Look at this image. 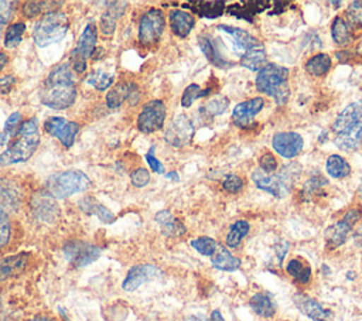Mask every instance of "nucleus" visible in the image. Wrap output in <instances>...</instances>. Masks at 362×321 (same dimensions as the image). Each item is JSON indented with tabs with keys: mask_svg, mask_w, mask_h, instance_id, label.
Masks as SVG:
<instances>
[{
	"mask_svg": "<svg viewBox=\"0 0 362 321\" xmlns=\"http://www.w3.org/2000/svg\"><path fill=\"white\" fill-rule=\"evenodd\" d=\"M361 218H362V209L361 208H352V209H349L345 215H344V221H346L348 223H351L352 226L356 223V222H359L361 221Z\"/></svg>",
	"mask_w": 362,
	"mask_h": 321,
	"instance_id": "obj_54",
	"label": "nucleus"
},
{
	"mask_svg": "<svg viewBox=\"0 0 362 321\" xmlns=\"http://www.w3.org/2000/svg\"><path fill=\"white\" fill-rule=\"evenodd\" d=\"M76 98V86L68 64L62 62L54 66L47 75L41 91V103L57 110L68 109Z\"/></svg>",
	"mask_w": 362,
	"mask_h": 321,
	"instance_id": "obj_1",
	"label": "nucleus"
},
{
	"mask_svg": "<svg viewBox=\"0 0 362 321\" xmlns=\"http://www.w3.org/2000/svg\"><path fill=\"white\" fill-rule=\"evenodd\" d=\"M130 180H132V184H133L134 187L141 188V187H144V185L148 184V181H150V173H148L146 168H141V167H140V168H137V170H134V171L132 173Z\"/></svg>",
	"mask_w": 362,
	"mask_h": 321,
	"instance_id": "obj_50",
	"label": "nucleus"
},
{
	"mask_svg": "<svg viewBox=\"0 0 362 321\" xmlns=\"http://www.w3.org/2000/svg\"><path fill=\"white\" fill-rule=\"evenodd\" d=\"M168 18H170L171 31L181 38L187 37L195 24L194 16L182 10H171L168 14Z\"/></svg>",
	"mask_w": 362,
	"mask_h": 321,
	"instance_id": "obj_23",
	"label": "nucleus"
},
{
	"mask_svg": "<svg viewBox=\"0 0 362 321\" xmlns=\"http://www.w3.org/2000/svg\"><path fill=\"white\" fill-rule=\"evenodd\" d=\"M154 146L153 147H150V150L147 151V154H146V161H147V164L150 165V168L154 171V173H157V174H164V165L161 164V161H158L157 158H156V156H154Z\"/></svg>",
	"mask_w": 362,
	"mask_h": 321,
	"instance_id": "obj_52",
	"label": "nucleus"
},
{
	"mask_svg": "<svg viewBox=\"0 0 362 321\" xmlns=\"http://www.w3.org/2000/svg\"><path fill=\"white\" fill-rule=\"evenodd\" d=\"M40 144L38 122L31 117L20 124L11 144L0 154V165L7 167L11 164L27 161Z\"/></svg>",
	"mask_w": 362,
	"mask_h": 321,
	"instance_id": "obj_2",
	"label": "nucleus"
},
{
	"mask_svg": "<svg viewBox=\"0 0 362 321\" xmlns=\"http://www.w3.org/2000/svg\"><path fill=\"white\" fill-rule=\"evenodd\" d=\"M218 30L226 33L230 37L232 49L239 57H242L250 48L262 44L257 38H255L253 35H250L247 31H245L242 28H236V27H230V25L222 24V25H218Z\"/></svg>",
	"mask_w": 362,
	"mask_h": 321,
	"instance_id": "obj_16",
	"label": "nucleus"
},
{
	"mask_svg": "<svg viewBox=\"0 0 362 321\" xmlns=\"http://www.w3.org/2000/svg\"><path fill=\"white\" fill-rule=\"evenodd\" d=\"M27 321H57V320H54V318H51L48 315H34L33 318H30Z\"/></svg>",
	"mask_w": 362,
	"mask_h": 321,
	"instance_id": "obj_58",
	"label": "nucleus"
},
{
	"mask_svg": "<svg viewBox=\"0 0 362 321\" xmlns=\"http://www.w3.org/2000/svg\"><path fill=\"white\" fill-rule=\"evenodd\" d=\"M21 119H23V117H21V115H20L18 112H14V113H11V115L8 116V119H7L6 123H4L3 130L0 132V146L8 143V140H10L11 137H14L16 132L18 130V127H20V124H21Z\"/></svg>",
	"mask_w": 362,
	"mask_h": 321,
	"instance_id": "obj_41",
	"label": "nucleus"
},
{
	"mask_svg": "<svg viewBox=\"0 0 362 321\" xmlns=\"http://www.w3.org/2000/svg\"><path fill=\"white\" fill-rule=\"evenodd\" d=\"M156 221L161 226V230L167 236H180L185 232L184 225L175 219L171 212L168 211H160L156 214Z\"/></svg>",
	"mask_w": 362,
	"mask_h": 321,
	"instance_id": "obj_29",
	"label": "nucleus"
},
{
	"mask_svg": "<svg viewBox=\"0 0 362 321\" xmlns=\"http://www.w3.org/2000/svg\"><path fill=\"white\" fill-rule=\"evenodd\" d=\"M325 167H327L328 174L334 178H344V177L349 175V173H351V167H349L348 161L338 154L329 156L327 158Z\"/></svg>",
	"mask_w": 362,
	"mask_h": 321,
	"instance_id": "obj_35",
	"label": "nucleus"
},
{
	"mask_svg": "<svg viewBox=\"0 0 362 321\" xmlns=\"http://www.w3.org/2000/svg\"><path fill=\"white\" fill-rule=\"evenodd\" d=\"M191 246L201 255L204 256H212L218 247L216 242L212 239V238H208V236H199V238H195L191 240Z\"/></svg>",
	"mask_w": 362,
	"mask_h": 321,
	"instance_id": "obj_45",
	"label": "nucleus"
},
{
	"mask_svg": "<svg viewBox=\"0 0 362 321\" xmlns=\"http://www.w3.org/2000/svg\"><path fill=\"white\" fill-rule=\"evenodd\" d=\"M20 202V191L18 187L6 178H0V206L16 209Z\"/></svg>",
	"mask_w": 362,
	"mask_h": 321,
	"instance_id": "obj_27",
	"label": "nucleus"
},
{
	"mask_svg": "<svg viewBox=\"0 0 362 321\" xmlns=\"http://www.w3.org/2000/svg\"><path fill=\"white\" fill-rule=\"evenodd\" d=\"M266 6H267V3H264V1H247L243 6H238V4L229 6L228 11H229V14L235 16L236 18H242V20L245 18L247 21H252L255 14L264 10Z\"/></svg>",
	"mask_w": 362,
	"mask_h": 321,
	"instance_id": "obj_32",
	"label": "nucleus"
},
{
	"mask_svg": "<svg viewBox=\"0 0 362 321\" xmlns=\"http://www.w3.org/2000/svg\"><path fill=\"white\" fill-rule=\"evenodd\" d=\"M211 93V89H201V86L198 83H191L185 88L184 93H182V98H181V105L184 107H189L192 105V102L197 99V98H202V96H206Z\"/></svg>",
	"mask_w": 362,
	"mask_h": 321,
	"instance_id": "obj_44",
	"label": "nucleus"
},
{
	"mask_svg": "<svg viewBox=\"0 0 362 321\" xmlns=\"http://www.w3.org/2000/svg\"><path fill=\"white\" fill-rule=\"evenodd\" d=\"M16 83V78L13 75H4L0 78V92L8 93Z\"/></svg>",
	"mask_w": 362,
	"mask_h": 321,
	"instance_id": "obj_55",
	"label": "nucleus"
},
{
	"mask_svg": "<svg viewBox=\"0 0 362 321\" xmlns=\"http://www.w3.org/2000/svg\"><path fill=\"white\" fill-rule=\"evenodd\" d=\"M24 31H25V24L21 21L13 23L11 25H8V28L6 30V34H4V45L7 48L17 47L23 40Z\"/></svg>",
	"mask_w": 362,
	"mask_h": 321,
	"instance_id": "obj_43",
	"label": "nucleus"
},
{
	"mask_svg": "<svg viewBox=\"0 0 362 321\" xmlns=\"http://www.w3.org/2000/svg\"><path fill=\"white\" fill-rule=\"evenodd\" d=\"M113 81H115V76H113L112 74H107V72L102 71V69H95V71H92V72L88 75V78H86V82H88L90 86L96 88L98 91H105V89H107L109 86H112Z\"/></svg>",
	"mask_w": 362,
	"mask_h": 321,
	"instance_id": "obj_40",
	"label": "nucleus"
},
{
	"mask_svg": "<svg viewBox=\"0 0 362 321\" xmlns=\"http://www.w3.org/2000/svg\"><path fill=\"white\" fill-rule=\"evenodd\" d=\"M160 274H161V272L158 270V267H156L153 264H136L127 272V274L122 283V288L124 291H134L141 284L158 277Z\"/></svg>",
	"mask_w": 362,
	"mask_h": 321,
	"instance_id": "obj_14",
	"label": "nucleus"
},
{
	"mask_svg": "<svg viewBox=\"0 0 362 321\" xmlns=\"http://www.w3.org/2000/svg\"><path fill=\"white\" fill-rule=\"evenodd\" d=\"M300 171L301 168L297 163L287 164L279 174H267L260 168H256L252 173V180L257 188L281 198L290 191V187L293 185L294 178L300 174Z\"/></svg>",
	"mask_w": 362,
	"mask_h": 321,
	"instance_id": "obj_5",
	"label": "nucleus"
},
{
	"mask_svg": "<svg viewBox=\"0 0 362 321\" xmlns=\"http://www.w3.org/2000/svg\"><path fill=\"white\" fill-rule=\"evenodd\" d=\"M263 98H252L249 100L240 102L233 107L232 120L238 127L247 129L253 123V117L263 109Z\"/></svg>",
	"mask_w": 362,
	"mask_h": 321,
	"instance_id": "obj_15",
	"label": "nucleus"
},
{
	"mask_svg": "<svg viewBox=\"0 0 362 321\" xmlns=\"http://www.w3.org/2000/svg\"><path fill=\"white\" fill-rule=\"evenodd\" d=\"M222 185H223V188L228 191V192H238V191H240L242 189V187H243V180L239 177V175H236V174H229V175H226V178L223 180V182H222Z\"/></svg>",
	"mask_w": 362,
	"mask_h": 321,
	"instance_id": "obj_51",
	"label": "nucleus"
},
{
	"mask_svg": "<svg viewBox=\"0 0 362 321\" xmlns=\"http://www.w3.org/2000/svg\"><path fill=\"white\" fill-rule=\"evenodd\" d=\"M11 235V225L7 212L0 206V247L7 245Z\"/></svg>",
	"mask_w": 362,
	"mask_h": 321,
	"instance_id": "obj_47",
	"label": "nucleus"
},
{
	"mask_svg": "<svg viewBox=\"0 0 362 321\" xmlns=\"http://www.w3.org/2000/svg\"><path fill=\"white\" fill-rule=\"evenodd\" d=\"M293 301H294L296 307L304 315H307L308 318H311L314 321H324L329 315V311H327L317 300H314L305 294H301V293L294 294Z\"/></svg>",
	"mask_w": 362,
	"mask_h": 321,
	"instance_id": "obj_18",
	"label": "nucleus"
},
{
	"mask_svg": "<svg viewBox=\"0 0 362 321\" xmlns=\"http://www.w3.org/2000/svg\"><path fill=\"white\" fill-rule=\"evenodd\" d=\"M211 263L215 269L223 272H233L240 267V259L233 256L225 246H218L215 253L211 256Z\"/></svg>",
	"mask_w": 362,
	"mask_h": 321,
	"instance_id": "obj_26",
	"label": "nucleus"
},
{
	"mask_svg": "<svg viewBox=\"0 0 362 321\" xmlns=\"http://www.w3.org/2000/svg\"><path fill=\"white\" fill-rule=\"evenodd\" d=\"M83 212L89 215H96L102 222L105 223H112L115 221V215L110 209H107L105 205L93 201V198H83L79 204Z\"/></svg>",
	"mask_w": 362,
	"mask_h": 321,
	"instance_id": "obj_31",
	"label": "nucleus"
},
{
	"mask_svg": "<svg viewBox=\"0 0 362 321\" xmlns=\"http://www.w3.org/2000/svg\"><path fill=\"white\" fill-rule=\"evenodd\" d=\"M68 28L69 20L65 13L57 10L45 13L33 27L34 42L40 48H45L61 41L66 35Z\"/></svg>",
	"mask_w": 362,
	"mask_h": 321,
	"instance_id": "obj_4",
	"label": "nucleus"
},
{
	"mask_svg": "<svg viewBox=\"0 0 362 321\" xmlns=\"http://www.w3.org/2000/svg\"><path fill=\"white\" fill-rule=\"evenodd\" d=\"M286 272L294 277L298 283H308L311 279V267L304 264L301 260L298 259H291L288 260V263L286 264Z\"/></svg>",
	"mask_w": 362,
	"mask_h": 321,
	"instance_id": "obj_37",
	"label": "nucleus"
},
{
	"mask_svg": "<svg viewBox=\"0 0 362 321\" xmlns=\"http://www.w3.org/2000/svg\"><path fill=\"white\" fill-rule=\"evenodd\" d=\"M44 130L49 136L58 139L62 143V146L71 147L79 132V124L66 120L61 116H51L44 122Z\"/></svg>",
	"mask_w": 362,
	"mask_h": 321,
	"instance_id": "obj_11",
	"label": "nucleus"
},
{
	"mask_svg": "<svg viewBox=\"0 0 362 321\" xmlns=\"http://www.w3.org/2000/svg\"><path fill=\"white\" fill-rule=\"evenodd\" d=\"M165 120V105L160 99L147 102L137 116V129L141 133H153L163 127Z\"/></svg>",
	"mask_w": 362,
	"mask_h": 321,
	"instance_id": "obj_10",
	"label": "nucleus"
},
{
	"mask_svg": "<svg viewBox=\"0 0 362 321\" xmlns=\"http://www.w3.org/2000/svg\"><path fill=\"white\" fill-rule=\"evenodd\" d=\"M354 226L351 223H348L346 221L341 219L338 222H335L334 225L328 226L324 232V238H325V242L328 245L329 249H335L338 246H341L345 240H346V236L348 233L351 232Z\"/></svg>",
	"mask_w": 362,
	"mask_h": 321,
	"instance_id": "obj_25",
	"label": "nucleus"
},
{
	"mask_svg": "<svg viewBox=\"0 0 362 321\" xmlns=\"http://www.w3.org/2000/svg\"><path fill=\"white\" fill-rule=\"evenodd\" d=\"M272 146L284 158H293L303 150V137L296 132H280L272 139Z\"/></svg>",
	"mask_w": 362,
	"mask_h": 321,
	"instance_id": "obj_13",
	"label": "nucleus"
},
{
	"mask_svg": "<svg viewBox=\"0 0 362 321\" xmlns=\"http://www.w3.org/2000/svg\"><path fill=\"white\" fill-rule=\"evenodd\" d=\"M331 68V58L329 55L320 52L314 57H311L305 62V71L314 76H322L325 75Z\"/></svg>",
	"mask_w": 362,
	"mask_h": 321,
	"instance_id": "obj_34",
	"label": "nucleus"
},
{
	"mask_svg": "<svg viewBox=\"0 0 362 321\" xmlns=\"http://www.w3.org/2000/svg\"><path fill=\"white\" fill-rule=\"evenodd\" d=\"M7 61H8L7 55H6L4 52H1V51H0V71L4 68V65L7 64Z\"/></svg>",
	"mask_w": 362,
	"mask_h": 321,
	"instance_id": "obj_59",
	"label": "nucleus"
},
{
	"mask_svg": "<svg viewBox=\"0 0 362 321\" xmlns=\"http://www.w3.org/2000/svg\"><path fill=\"white\" fill-rule=\"evenodd\" d=\"M198 45H199L201 51L204 52V55L206 57V59L212 65H215L218 68H230L233 65V62L225 59V57L219 52L218 42H215V40H212L211 37L199 35L198 37Z\"/></svg>",
	"mask_w": 362,
	"mask_h": 321,
	"instance_id": "obj_21",
	"label": "nucleus"
},
{
	"mask_svg": "<svg viewBox=\"0 0 362 321\" xmlns=\"http://www.w3.org/2000/svg\"><path fill=\"white\" fill-rule=\"evenodd\" d=\"M362 141V120L339 132L334 139L335 146L342 151H354Z\"/></svg>",
	"mask_w": 362,
	"mask_h": 321,
	"instance_id": "obj_19",
	"label": "nucleus"
},
{
	"mask_svg": "<svg viewBox=\"0 0 362 321\" xmlns=\"http://www.w3.org/2000/svg\"><path fill=\"white\" fill-rule=\"evenodd\" d=\"M249 305L257 315L264 317V318H270L276 313V305H274L273 300L264 293L253 294L249 300Z\"/></svg>",
	"mask_w": 362,
	"mask_h": 321,
	"instance_id": "obj_30",
	"label": "nucleus"
},
{
	"mask_svg": "<svg viewBox=\"0 0 362 321\" xmlns=\"http://www.w3.org/2000/svg\"><path fill=\"white\" fill-rule=\"evenodd\" d=\"M16 4V1H0V21L6 24L10 20Z\"/></svg>",
	"mask_w": 362,
	"mask_h": 321,
	"instance_id": "obj_53",
	"label": "nucleus"
},
{
	"mask_svg": "<svg viewBox=\"0 0 362 321\" xmlns=\"http://www.w3.org/2000/svg\"><path fill=\"white\" fill-rule=\"evenodd\" d=\"M27 264H28L27 253H17V255H11L0 259V281L18 276L20 273H23Z\"/></svg>",
	"mask_w": 362,
	"mask_h": 321,
	"instance_id": "obj_20",
	"label": "nucleus"
},
{
	"mask_svg": "<svg viewBox=\"0 0 362 321\" xmlns=\"http://www.w3.org/2000/svg\"><path fill=\"white\" fill-rule=\"evenodd\" d=\"M259 168L267 174H273L277 170V160L272 153H264L259 158Z\"/></svg>",
	"mask_w": 362,
	"mask_h": 321,
	"instance_id": "obj_49",
	"label": "nucleus"
},
{
	"mask_svg": "<svg viewBox=\"0 0 362 321\" xmlns=\"http://www.w3.org/2000/svg\"><path fill=\"white\" fill-rule=\"evenodd\" d=\"M3 27H4V23H3V21H0V30H1Z\"/></svg>",
	"mask_w": 362,
	"mask_h": 321,
	"instance_id": "obj_63",
	"label": "nucleus"
},
{
	"mask_svg": "<svg viewBox=\"0 0 362 321\" xmlns=\"http://www.w3.org/2000/svg\"><path fill=\"white\" fill-rule=\"evenodd\" d=\"M346 17L352 25H362V1H352L346 8Z\"/></svg>",
	"mask_w": 362,
	"mask_h": 321,
	"instance_id": "obj_48",
	"label": "nucleus"
},
{
	"mask_svg": "<svg viewBox=\"0 0 362 321\" xmlns=\"http://www.w3.org/2000/svg\"><path fill=\"white\" fill-rule=\"evenodd\" d=\"M229 106V100L225 96H215L212 99H209L202 107V113H205L206 117H214L218 115H222Z\"/></svg>",
	"mask_w": 362,
	"mask_h": 321,
	"instance_id": "obj_42",
	"label": "nucleus"
},
{
	"mask_svg": "<svg viewBox=\"0 0 362 321\" xmlns=\"http://www.w3.org/2000/svg\"><path fill=\"white\" fill-rule=\"evenodd\" d=\"M266 51L262 44L250 48L240 57V65L250 71H260L266 65Z\"/></svg>",
	"mask_w": 362,
	"mask_h": 321,
	"instance_id": "obj_28",
	"label": "nucleus"
},
{
	"mask_svg": "<svg viewBox=\"0 0 362 321\" xmlns=\"http://www.w3.org/2000/svg\"><path fill=\"white\" fill-rule=\"evenodd\" d=\"M62 1H25L23 4V14L28 18L38 16L40 13L54 11V7L61 6Z\"/></svg>",
	"mask_w": 362,
	"mask_h": 321,
	"instance_id": "obj_38",
	"label": "nucleus"
},
{
	"mask_svg": "<svg viewBox=\"0 0 362 321\" xmlns=\"http://www.w3.org/2000/svg\"><path fill=\"white\" fill-rule=\"evenodd\" d=\"M106 11L102 14L100 18V30L105 35H110L115 31L116 27V20L123 16L127 3L126 1H110L107 3Z\"/></svg>",
	"mask_w": 362,
	"mask_h": 321,
	"instance_id": "obj_24",
	"label": "nucleus"
},
{
	"mask_svg": "<svg viewBox=\"0 0 362 321\" xmlns=\"http://www.w3.org/2000/svg\"><path fill=\"white\" fill-rule=\"evenodd\" d=\"M165 27V18L164 13L158 8H150L147 10L139 23V41L143 45H153L156 44Z\"/></svg>",
	"mask_w": 362,
	"mask_h": 321,
	"instance_id": "obj_8",
	"label": "nucleus"
},
{
	"mask_svg": "<svg viewBox=\"0 0 362 321\" xmlns=\"http://www.w3.org/2000/svg\"><path fill=\"white\" fill-rule=\"evenodd\" d=\"M249 232V223L243 219L236 221L235 223L230 225L229 232L226 235V246L228 247H238L242 242V239L247 235Z\"/></svg>",
	"mask_w": 362,
	"mask_h": 321,
	"instance_id": "obj_36",
	"label": "nucleus"
},
{
	"mask_svg": "<svg viewBox=\"0 0 362 321\" xmlns=\"http://www.w3.org/2000/svg\"><path fill=\"white\" fill-rule=\"evenodd\" d=\"M328 181L325 178H322L321 175H317V177H311L303 187V194L307 195L308 198L314 194H318L324 185H327Z\"/></svg>",
	"mask_w": 362,
	"mask_h": 321,
	"instance_id": "obj_46",
	"label": "nucleus"
},
{
	"mask_svg": "<svg viewBox=\"0 0 362 321\" xmlns=\"http://www.w3.org/2000/svg\"><path fill=\"white\" fill-rule=\"evenodd\" d=\"M45 185L51 197L64 199L88 189L90 187V180L85 173L79 170H65L49 175L45 181Z\"/></svg>",
	"mask_w": 362,
	"mask_h": 321,
	"instance_id": "obj_6",
	"label": "nucleus"
},
{
	"mask_svg": "<svg viewBox=\"0 0 362 321\" xmlns=\"http://www.w3.org/2000/svg\"><path fill=\"white\" fill-rule=\"evenodd\" d=\"M189 8L202 18H216L223 11V1H194Z\"/></svg>",
	"mask_w": 362,
	"mask_h": 321,
	"instance_id": "obj_33",
	"label": "nucleus"
},
{
	"mask_svg": "<svg viewBox=\"0 0 362 321\" xmlns=\"http://www.w3.org/2000/svg\"><path fill=\"white\" fill-rule=\"evenodd\" d=\"M167 178H171V180H178V174H177V173H174V171H173V173H168V174H167Z\"/></svg>",
	"mask_w": 362,
	"mask_h": 321,
	"instance_id": "obj_60",
	"label": "nucleus"
},
{
	"mask_svg": "<svg viewBox=\"0 0 362 321\" xmlns=\"http://www.w3.org/2000/svg\"><path fill=\"white\" fill-rule=\"evenodd\" d=\"M354 239H355V243L362 247V223L356 228L355 235H354Z\"/></svg>",
	"mask_w": 362,
	"mask_h": 321,
	"instance_id": "obj_56",
	"label": "nucleus"
},
{
	"mask_svg": "<svg viewBox=\"0 0 362 321\" xmlns=\"http://www.w3.org/2000/svg\"><path fill=\"white\" fill-rule=\"evenodd\" d=\"M194 136V126L185 115H178L173 119L164 132L165 141L173 147H182L191 143Z\"/></svg>",
	"mask_w": 362,
	"mask_h": 321,
	"instance_id": "obj_12",
	"label": "nucleus"
},
{
	"mask_svg": "<svg viewBox=\"0 0 362 321\" xmlns=\"http://www.w3.org/2000/svg\"><path fill=\"white\" fill-rule=\"evenodd\" d=\"M209 321H225V320H223V317H222V314H221L219 310H214V311L211 313Z\"/></svg>",
	"mask_w": 362,
	"mask_h": 321,
	"instance_id": "obj_57",
	"label": "nucleus"
},
{
	"mask_svg": "<svg viewBox=\"0 0 362 321\" xmlns=\"http://www.w3.org/2000/svg\"><path fill=\"white\" fill-rule=\"evenodd\" d=\"M362 117V99L349 103L348 106H345V109L337 116V119L332 123V129L339 133L342 130H345L346 127L352 126L354 123L359 122V119Z\"/></svg>",
	"mask_w": 362,
	"mask_h": 321,
	"instance_id": "obj_22",
	"label": "nucleus"
},
{
	"mask_svg": "<svg viewBox=\"0 0 362 321\" xmlns=\"http://www.w3.org/2000/svg\"><path fill=\"white\" fill-rule=\"evenodd\" d=\"M288 69L277 64H266L256 75V89L272 96L279 105H284L290 96Z\"/></svg>",
	"mask_w": 362,
	"mask_h": 321,
	"instance_id": "obj_3",
	"label": "nucleus"
},
{
	"mask_svg": "<svg viewBox=\"0 0 362 321\" xmlns=\"http://www.w3.org/2000/svg\"><path fill=\"white\" fill-rule=\"evenodd\" d=\"M132 100V105L137 103L139 100V91H137V86L134 83H130V82H120L117 83L116 86H113L107 95H106V105L110 107V109H116L119 106H122V103L124 100Z\"/></svg>",
	"mask_w": 362,
	"mask_h": 321,
	"instance_id": "obj_17",
	"label": "nucleus"
},
{
	"mask_svg": "<svg viewBox=\"0 0 362 321\" xmlns=\"http://www.w3.org/2000/svg\"><path fill=\"white\" fill-rule=\"evenodd\" d=\"M361 197H362V184H361Z\"/></svg>",
	"mask_w": 362,
	"mask_h": 321,
	"instance_id": "obj_64",
	"label": "nucleus"
},
{
	"mask_svg": "<svg viewBox=\"0 0 362 321\" xmlns=\"http://www.w3.org/2000/svg\"><path fill=\"white\" fill-rule=\"evenodd\" d=\"M187 321H205L202 317H195V315H192V317H188V320Z\"/></svg>",
	"mask_w": 362,
	"mask_h": 321,
	"instance_id": "obj_61",
	"label": "nucleus"
},
{
	"mask_svg": "<svg viewBox=\"0 0 362 321\" xmlns=\"http://www.w3.org/2000/svg\"><path fill=\"white\" fill-rule=\"evenodd\" d=\"M102 250L99 246L83 240H69L64 246V256L74 267H85L93 263Z\"/></svg>",
	"mask_w": 362,
	"mask_h": 321,
	"instance_id": "obj_9",
	"label": "nucleus"
},
{
	"mask_svg": "<svg viewBox=\"0 0 362 321\" xmlns=\"http://www.w3.org/2000/svg\"><path fill=\"white\" fill-rule=\"evenodd\" d=\"M98 40V31L95 23H88L78 40L76 47L71 51V64L75 72L82 74L86 69V61L93 55Z\"/></svg>",
	"mask_w": 362,
	"mask_h": 321,
	"instance_id": "obj_7",
	"label": "nucleus"
},
{
	"mask_svg": "<svg viewBox=\"0 0 362 321\" xmlns=\"http://www.w3.org/2000/svg\"><path fill=\"white\" fill-rule=\"evenodd\" d=\"M331 4H332V6H339L341 3H339V1H331Z\"/></svg>",
	"mask_w": 362,
	"mask_h": 321,
	"instance_id": "obj_62",
	"label": "nucleus"
},
{
	"mask_svg": "<svg viewBox=\"0 0 362 321\" xmlns=\"http://www.w3.org/2000/svg\"><path fill=\"white\" fill-rule=\"evenodd\" d=\"M331 35H332L334 42L338 45H345L351 41V31L342 17H339V16L335 17L332 27H331Z\"/></svg>",
	"mask_w": 362,
	"mask_h": 321,
	"instance_id": "obj_39",
	"label": "nucleus"
}]
</instances>
